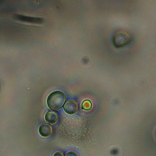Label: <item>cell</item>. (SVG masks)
<instances>
[{"label": "cell", "mask_w": 156, "mask_h": 156, "mask_svg": "<svg viewBox=\"0 0 156 156\" xmlns=\"http://www.w3.org/2000/svg\"><path fill=\"white\" fill-rule=\"evenodd\" d=\"M58 119L57 114L54 112H48L45 115V120L49 124H54Z\"/></svg>", "instance_id": "5"}, {"label": "cell", "mask_w": 156, "mask_h": 156, "mask_svg": "<svg viewBox=\"0 0 156 156\" xmlns=\"http://www.w3.org/2000/svg\"><path fill=\"white\" fill-rule=\"evenodd\" d=\"M65 112L69 115H73L77 112L78 104L73 101H68L65 102L63 105Z\"/></svg>", "instance_id": "3"}, {"label": "cell", "mask_w": 156, "mask_h": 156, "mask_svg": "<svg viewBox=\"0 0 156 156\" xmlns=\"http://www.w3.org/2000/svg\"><path fill=\"white\" fill-rule=\"evenodd\" d=\"M130 37L129 34L123 31L117 32L113 38V44L117 49L121 48L130 42Z\"/></svg>", "instance_id": "2"}, {"label": "cell", "mask_w": 156, "mask_h": 156, "mask_svg": "<svg viewBox=\"0 0 156 156\" xmlns=\"http://www.w3.org/2000/svg\"><path fill=\"white\" fill-rule=\"evenodd\" d=\"M54 156H64V155L61 152H57L54 154Z\"/></svg>", "instance_id": "8"}, {"label": "cell", "mask_w": 156, "mask_h": 156, "mask_svg": "<svg viewBox=\"0 0 156 156\" xmlns=\"http://www.w3.org/2000/svg\"><path fill=\"white\" fill-rule=\"evenodd\" d=\"M52 127L50 125L46 123L41 124L38 129L40 135L43 137H48L52 133Z\"/></svg>", "instance_id": "4"}, {"label": "cell", "mask_w": 156, "mask_h": 156, "mask_svg": "<svg viewBox=\"0 0 156 156\" xmlns=\"http://www.w3.org/2000/svg\"><path fill=\"white\" fill-rule=\"evenodd\" d=\"M66 101L65 94L60 91L51 93L48 97L47 104L49 108L52 110H57L61 108Z\"/></svg>", "instance_id": "1"}, {"label": "cell", "mask_w": 156, "mask_h": 156, "mask_svg": "<svg viewBox=\"0 0 156 156\" xmlns=\"http://www.w3.org/2000/svg\"><path fill=\"white\" fill-rule=\"evenodd\" d=\"M65 156H77V155L76 152L73 151H69L66 154Z\"/></svg>", "instance_id": "7"}, {"label": "cell", "mask_w": 156, "mask_h": 156, "mask_svg": "<svg viewBox=\"0 0 156 156\" xmlns=\"http://www.w3.org/2000/svg\"><path fill=\"white\" fill-rule=\"evenodd\" d=\"M82 107L84 110H88L91 108V103L88 100L84 101L82 104Z\"/></svg>", "instance_id": "6"}]
</instances>
